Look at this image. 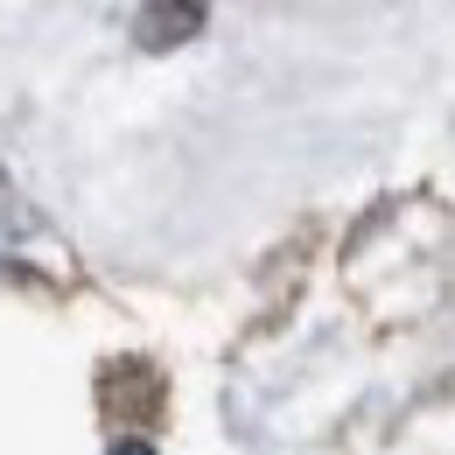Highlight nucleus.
<instances>
[{"label": "nucleus", "mask_w": 455, "mask_h": 455, "mask_svg": "<svg viewBox=\"0 0 455 455\" xmlns=\"http://www.w3.org/2000/svg\"><path fill=\"white\" fill-rule=\"evenodd\" d=\"M196 28H204V0H148V7L133 14L140 50H175V43H189Z\"/></svg>", "instance_id": "nucleus-1"}, {"label": "nucleus", "mask_w": 455, "mask_h": 455, "mask_svg": "<svg viewBox=\"0 0 455 455\" xmlns=\"http://www.w3.org/2000/svg\"><path fill=\"white\" fill-rule=\"evenodd\" d=\"M113 455H155V442H119Z\"/></svg>", "instance_id": "nucleus-2"}]
</instances>
